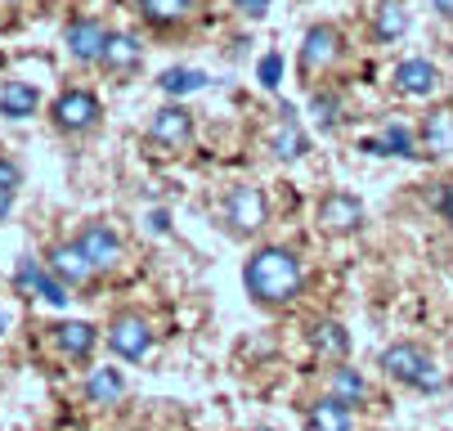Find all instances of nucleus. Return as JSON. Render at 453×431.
Returning <instances> with one entry per match:
<instances>
[{
  "label": "nucleus",
  "mask_w": 453,
  "mask_h": 431,
  "mask_svg": "<svg viewBox=\"0 0 453 431\" xmlns=\"http://www.w3.org/2000/svg\"><path fill=\"white\" fill-rule=\"evenodd\" d=\"M328 396H337V400H346V404H359L364 396H368V382H364V373L359 368H350L346 359L328 373Z\"/></svg>",
  "instance_id": "obj_24"
},
{
  "label": "nucleus",
  "mask_w": 453,
  "mask_h": 431,
  "mask_svg": "<svg viewBox=\"0 0 453 431\" xmlns=\"http://www.w3.org/2000/svg\"><path fill=\"white\" fill-rule=\"evenodd\" d=\"M391 86L409 99H431L440 90V68L426 64V58H400L395 73H391Z\"/></svg>",
  "instance_id": "obj_13"
},
{
  "label": "nucleus",
  "mask_w": 453,
  "mask_h": 431,
  "mask_svg": "<svg viewBox=\"0 0 453 431\" xmlns=\"http://www.w3.org/2000/svg\"><path fill=\"white\" fill-rule=\"evenodd\" d=\"M310 112L319 117V131H337L342 117H346V104H342V95H333V90H314V95H310Z\"/></svg>",
  "instance_id": "obj_25"
},
{
  "label": "nucleus",
  "mask_w": 453,
  "mask_h": 431,
  "mask_svg": "<svg viewBox=\"0 0 453 431\" xmlns=\"http://www.w3.org/2000/svg\"><path fill=\"white\" fill-rule=\"evenodd\" d=\"M310 350L328 364H342L350 355V333L337 324V319H314L310 324Z\"/></svg>",
  "instance_id": "obj_17"
},
{
  "label": "nucleus",
  "mask_w": 453,
  "mask_h": 431,
  "mask_svg": "<svg viewBox=\"0 0 453 431\" xmlns=\"http://www.w3.org/2000/svg\"><path fill=\"white\" fill-rule=\"evenodd\" d=\"M301 283H305V270H301V257L292 248H279V242H265L256 248L242 266V288L256 305L265 311H279V305H292L301 296Z\"/></svg>",
  "instance_id": "obj_1"
},
{
  "label": "nucleus",
  "mask_w": 453,
  "mask_h": 431,
  "mask_svg": "<svg viewBox=\"0 0 453 431\" xmlns=\"http://www.w3.org/2000/svg\"><path fill=\"white\" fill-rule=\"evenodd\" d=\"M14 198H19V189H5V184H0V220L14 212Z\"/></svg>",
  "instance_id": "obj_31"
},
{
  "label": "nucleus",
  "mask_w": 453,
  "mask_h": 431,
  "mask_svg": "<svg viewBox=\"0 0 453 431\" xmlns=\"http://www.w3.org/2000/svg\"><path fill=\"white\" fill-rule=\"evenodd\" d=\"M229 5H234L238 14H247V19H265L274 0H229Z\"/></svg>",
  "instance_id": "obj_29"
},
{
  "label": "nucleus",
  "mask_w": 453,
  "mask_h": 431,
  "mask_svg": "<svg viewBox=\"0 0 453 431\" xmlns=\"http://www.w3.org/2000/svg\"><path fill=\"white\" fill-rule=\"evenodd\" d=\"M14 283H19V292H32V296H41L45 305H68V301H73V296H68L73 288L63 283L45 261H32V257H23V261H19Z\"/></svg>",
  "instance_id": "obj_9"
},
{
  "label": "nucleus",
  "mask_w": 453,
  "mask_h": 431,
  "mask_svg": "<svg viewBox=\"0 0 453 431\" xmlns=\"http://www.w3.org/2000/svg\"><path fill=\"white\" fill-rule=\"evenodd\" d=\"M77 242H81V252L90 257L95 270H117V261H121V234H117L112 225L86 220V225L77 229Z\"/></svg>",
  "instance_id": "obj_11"
},
{
  "label": "nucleus",
  "mask_w": 453,
  "mask_h": 431,
  "mask_svg": "<svg viewBox=\"0 0 453 431\" xmlns=\"http://www.w3.org/2000/svg\"><path fill=\"white\" fill-rule=\"evenodd\" d=\"M140 64H144V45H140V36H135V32H108V45H104L99 68L126 77V73H135Z\"/></svg>",
  "instance_id": "obj_15"
},
{
  "label": "nucleus",
  "mask_w": 453,
  "mask_h": 431,
  "mask_svg": "<svg viewBox=\"0 0 453 431\" xmlns=\"http://www.w3.org/2000/svg\"><path fill=\"white\" fill-rule=\"evenodd\" d=\"M305 427H310V431H355V413H350L346 400L323 396V400H314V404L305 409Z\"/></svg>",
  "instance_id": "obj_20"
},
{
  "label": "nucleus",
  "mask_w": 453,
  "mask_h": 431,
  "mask_svg": "<svg viewBox=\"0 0 453 431\" xmlns=\"http://www.w3.org/2000/svg\"><path fill=\"white\" fill-rule=\"evenodd\" d=\"M314 225L328 234V238H346L364 225V203L346 189H328L319 203H314Z\"/></svg>",
  "instance_id": "obj_7"
},
{
  "label": "nucleus",
  "mask_w": 453,
  "mask_h": 431,
  "mask_svg": "<svg viewBox=\"0 0 453 431\" xmlns=\"http://www.w3.org/2000/svg\"><path fill=\"white\" fill-rule=\"evenodd\" d=\"M342 58H346V36L333 23H314V27H305L301 50H296V77L305 86H314L319 77H328Z\"/></svg>",
  "instance_id": "obj_3"
},
{
  "label": "nucleus",
  "mask_w": 453,
  "mask_h": 431,
  "mask_svg": "<svg viewBox=\"0 0 453 431\" xmlns=\"http://www.w3.org/2000/svg\"><path fill=\"white\" fill-rule=\"evenodd\" d=\"M121 396H126V378L117 373V368H95V373L86 378V400L90 404L112 409V404H121Z\"/></svg>",
  "instance_id": "obj_23"
},
{
  "label": "nucleus",
  "mask_w": 453,
  "mask_h": 431,
  "mask_svg": "<svg viewBox=\"0 0 453 431\" xmlns=\"http://www.w3.org/2000/svg\"><path fill=\"white\" fill-rule=\"evenodd\" d=\"M431 10H435L440 19H453V0H431Z\"/></svg>",
  "instance_id": "obj_32"
},
{
  "label": "nucleus",
  "mask_w": 453,
  "mask_h": 431,
  "mask_svg": "<svg viewBox=\"0 0 453 431\" xmlns=\"http://www.w3.org/2000/svg\"><path fill=\"white\" fill-rule=\"evenodd\" d=\"M50 333H54V346L68 355V359H90V350H95V342H99V328L86 324V319H63V324H54Z\"/></svg>",
  "instance_id": "obj_19"
},
{
  "label": "nucleus",
  "mask_w": 453,
  "mask_h": 431,
  "mask_svg": "<svg viewBox=\"0 0 453 431\" xmlns=\"http://www.w3.org/2000/svg\"><path fill=\"white\" fill-rule=\"evenodd\" d=\"M270 153H274L279 162H296V158L305 153V131H301V121H296L292 108H283L279 121H274V131H270Z\"/></svg>",
  "instance_id": "obj_21"
},
{
  "label": "nucleus",
  "mask_w": 453,
  "mask_h": 431,
  "mask_svg": "<svg viewBox=\"0 0 453 431\" xmlns=\"http://www.w3.org/2000/svg\"><path fill=\"white\" fill-rule=\"evenodd\" d=\"M41 108V90L27 86V81H5L0 86V117H10V121H27L36 117Z\"/></svg>",
  "instance_id": "obj_22"
},
{
  "label": "nucleus",
  "mask_w": 453,
  "mask_h": 431,
  "mask_svg": "<svg viewBox=\"0 0 453 431\" xmlns=\"http://www.w3.org/2000/svg\"><path fill=\"white\" fill-rule=\"evenodd\" d=\"M0 184H5V189H23V166L10 153H0Z\"/></svg>",
  "instance_id": "obj_28"
},
{
  "label": "nucleus",
  "mask_w": 453,
  "mask_h": 431,
  "mask_svg": "<svg viewBox=\"0 0 453 431\" xmlns=\"http://www.w3.org/2000/svg\"><path fill=\"white\" fill-rule=\"evenodd\" d=\"M368 27H372V41L377 45H391L409 32V10L404 0H377V5L368 10Z\"/></svg>",
  "instance_id": "obj_16"
},
{
  "label": "nucleus",
  "mask_w": 453,
  "mask_h": 431,
  "mask_svg": "<svg viewBox=\"0 0 453 431\" xmlns=\"http://www.w3.org/2000/svg\"><path fill=\"white\" fill-rule=\"evenodd\" d=\"M220 216H225L229 234H238V238H256V234L265 229V220H270V203H265V194L256 189V184H234V189L225 194Z\"/></svg>",
  "instance_id": "obj_5"
},
{
  "label": "nucleus",
  "mask_w": 453,
  "mask_h": 431,
  "mask_svg": "<svg viewBox=\"0 0 453 431\" xmlns=\"http://www.w3.org/2000/svg\"><path fill=\"white\" fill-rule=\"evenodd\" d=\"M140 5V14H144V23L149 27H184L193 14H198V5L203 0H135Z\"/></svg>",
  "instance_id": "obj_18"
},
{
  "label": "nucleus",
  "mask_w": 453,
  "mask_h": 431,
  "mask_svg": "<svg viewBox=\"0 0 453 431\" xmlns=\"http://www.w3.org/2000/svg\"><path fill=\"white\" fill-rule=\"evenodd\" d=\"M5 328H10V315H5V311H0V337H5Z\"/></svg>",
  "instance_id": "obj_33"
},
{
  "label": "nucleus",
  "mask_w": 453,
  "mask_h": 431,
  "mask_svg": "<svg viewBox=\"0 0 453 431\" xmlns=\"http://www.w3.org/2000/svg\"><path fill=\"white\" fill-rule=\"evenodd\" d=\"M435 212H440V220L453 229V180L449 184H440V198H435Z\"/></svg>",
  "instance_id": "obj_30"
},
{
  "label": "nucleus",
  "mask_w": 453,
  "mask_h": 431,
  "mask_svg": "<svg viewBox=\"0 0 453 431\" xmlns=\"http://www.w3.org/2000/svg\"><path fill=\"white\" fill-rule=\"evenodd\" d=\"M149 135H153V144H162V149H184V144H193V112H188L184 104H162V108L153 112V121H149Z\"/></svg>",
  "instance_id": "obj_12"
},
{
  "label": "nucleus",
  "mask_w": 453,
  "mask_h": 431,
  "mask_svg": "<svg viewBox=\"0 0 453 431\" xmlns=\"http://www.w3.org/2000/svg\"><path fill=\"white\" fill-rule=\"evenodd\" d=\"M256 431H270V427H256Z\"/></svg>",
  "instance_id": "obj_34"
},
{
  "label": "nucleus",
  "mask_w": 453,
  "mask_h": 431,
  "mask_svg": "<svg viewBox=\"0 0 453 431\" xmlns=\"http://www.w3.org/2000/svg\"><path fill=\"white\" fill-rule=\"evenodd\" d=\"M104 337H108V350H112L117 359H126V364H140V359H149V350H153V324H149L144 315H135V311L112 315L108 328H104Z\"/></svg>",
  "instance_id": "obj_6"
},
{
  "label": "nucleus",
  "mask_w": 453,
  "mask_h": 431,
  "mask_svg": "<svg viewBox=\"0 0 453 431\" xmlns=\"http://www.w3.org/2000/svg\"><path fill=\"white\" fill-rule=\"evenodd\" d=\"M381 373L391 378V382H400V387H409V391H444V373L435 368V359L422 350V346H413V342H395V346H386L381 350Z\"/></svg>",
  "instance_id": "obj_2"
},
{
  "label": "nucleus",
  "mask_w": 453,
  "mask_h": 431,
  "mask_svg": "<svg viewBox=\"0 0 453 431\" xmlns=\"http://www.w3.org/2000/svg\"><path fill=\"white\" fill-rule=\"evenodd\" d=\"M418 144H422V158H449L453 153V108L449 104L431 108L418 121Z\"/></svg>",
  "instance_id": "obj_14"
},
{
  "label": "nucleus",
  "mask_w": 453,
  "mask_h": 431,
  "mask_svg": "<svg viewBox=\"0 0 453 431\" xmlns=\"http://www.w3.org/2000/svg\"><path fill=\"white\" fill-rule=\"evenodd\" d=\"M50 121H54L58 135H90L99 121H104V104H99L95 90L73 86V90H63V95L50 104Z\"/></svg>",
  "instance_id": "obj_4"
},
{
  "label": "nucleus",
  "mask_w": 453,
  "mask_h": 431,
  "mask_svg": "<svg viewBox=\"0 0 453 431\" xmlns=\"http://www.w3.org/2000/svg\"><path fill=\"white\" fill-rule=\"evenodd\" d=\"M377 140H381V158H422L418 144H413V135H409V127H400V121L381 127Z\"/></svg>",
  "instance_id": "obj_26"
},
{
  "label": "nucleus",
  "mask_w": 453,
  "mask_h": 431,
  "mask_svg": "<svg viewBox=\"0 0 453 431\" xmlns=\"http://www.w3.org/2000/svg\"><path fill=\"white\" fill-rule=\"evenodd\" d=\"M63 45H68V54L77 58L81 68H90V64H99V58H104L108 27L99 19H90V14H77V19H68V27H63Z\"/></svg>",
  "instance_id": "obj_8"
},
{
  "label": "nucleus",
  "mask_w": 453,
  "mask_h": 431,
  "mask_svg": "<svg viewBox=\"0 0 453 431\" xmlns=\"http://www.w3.org/2000/svg\"><path fill=\"white\" fill-rule=\"evenodd\" d=\"M63 283H68V288H86L99 270L90 266V257L81 252V242L73 238V242H50V248H45V257H41Z\"/></svg>",
  "instance_id": "obj_10"
},
{
  "label": "nucleus",
  "mask_w": 453,
  "mask_h": 431,
  "mask_svg": "<svg viewBox=\"0 0 453 431\" xmlns=\"http://www.w3.org/2000/svg\"><path fill=\"white\" fill-rule=\"evenodd\" d=\"M157 86L166 95H188V90H203L207 86V73H198V68H171V73H162Z\"/></svg>",
  "instance_id": "obj_27"
}]
</instances>
